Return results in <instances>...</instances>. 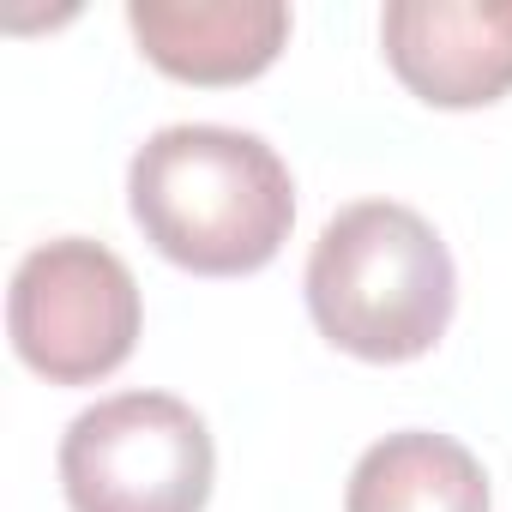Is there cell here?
Returning a JSON list of instances; mask_svg holds the SVG:
<instances>
[{
    "instance_id": "obj_1",
    "label": "cell",
    "mask_w": 512,
    "mask_h": 512,
    "mask_svg": "<svg viewBox=\"0 0 512 512\" xmlns=\"http://www.w3.org/2000/svg\"><path fill=\"white\" fill-rule=\"evenodd\" d=\"M127 205L169 266L199 278H247L284 253L296 181L260 133L187 121L139 145Z\"/></svg>"
},
{
    "instance_id": "obj_4",
    "label": "cell",
    "mask_w": 512,
    "mask_h": 512,
    "mask_svg": "<svg viewBox=\"0 0 512 512\" xmlns=\"http://www.w3.org/2000/svg\"><path fill=\"white\" fill-rule=\"evenodd\" d=\"M139 326H145V308L127 260L91 235L43 241L13 272L7 332L19 362L49 386L109 380L133 356Z\"/></svg>"
},
{
    "instance_id": "obj_3",
    "label": "cell",
    "mask_w": 512,
    "mask_h": 512,
    "mask_svg": "<svg viewBox=\"0 0 512 512\" xmlns=\"http://www.w3.org/2000/svg\"><path fill=\"white\" fill-rule=\"evenodd\" d=\"M211 476V428L169 392L103 398L61 434V488L73 512H205Z\"/></svg>"
},
{
    "instance_id": "obj_6",
    "label": "cell",
    "mask_w": 512,
    "mask_h": 512,
    "mask_svg": "<svg viewBox=\"0 0 512 512\" xmlns=\"http://www.w3.org/2000/svg\"><path fill=\"white\" fill-rule=\"evenodd\" d=\"M127 31L145 61L181 85H247L290 43L278 0H133Z\"/></svg>"
},
{
    "instance_id": "obj_2",
    "label": "cell",
    "mask_w": 512,
    "mask_h": 512,
    "mask_svg": "<svg viewBox=\"0 0 512 512\" xmlns=\"http://www.w3.org/2000/svg\"><path fill=\"white\" fill-rule=\"evenodd\" d=\"M458 308V272L440 229L398 199L344 205L308 253V314L356 362L428 356Z\"/></svg>"
},
{
    "instance_id": "obj_7",
    "label": "cell",
    "mask_w": 512,
    "mask_h": 512,
    "mask_svg": "<svg viewBox=\"0 0 512 512\" xmlns=\"http://www.w3.org/2000/svg\"><path fill=\"white\" fill-rule=\"evenodd\" d=\"M344 512H488V470L452 434L404 428L356 458Z\"/></svg>"
},
{
    "instance_id": "obj_5",
    "label": "cell",
    "mask_w": 512,
    "mask_h": 512,
    "mask_svg": "<svg viewBox=\"0 0 512 512\" xmlns=\"http://www.w3.org/2000/svg\"><path fill=\"white\" fill-rule=\"evenodd\" d=\"M380 43L398 85L434 109H488L512 91V0H392Z\"/></svg>"
}]
</instances>
